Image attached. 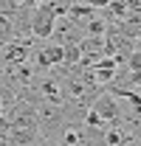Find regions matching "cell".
Wrapping results in <instances>:
<instances>
[{"label":"cell","instance_id":"cell-1","mask_svg":"<svg viewBox=\"0 0 141 146\" xmlns=\"http://www.w3.org/2000/svg\"><path fill=\"white\" fill-rule=\"evenodd\" d=\"M56 11H54V3L51 0H42L40 6H34L31 11V34L37 39H48V36L56 31Z\"/></svg>","mask_w":141,"mask_h":146},{"label":"cell","instance_id":"cell-2","mask_svg":"<svg viewBox=\"0 0 141 146\" xmlns=\"http://www.w3.org/2000/svg\"><path fill=\"white\" fill-rule=\"evenodd\" d=\"M90 112H96L102 124H105V121H107V124H116L119 118H124V107L119 104V98H116L110 90L93 96V101H90Z\"/></svg>","mask_w":141,"mask_h":146},{"label":"cell","instance_id":"cell-3","mask_svg":"<svg viewBox=\"0 0 141 146\" xmlns=\"http://www.w3.org/2000/svg\"><path fill=\"white\" fill-rule=\"evenodd\" d=\"M124 65H127V70H141V48H133L124 59Z\"/></svg>","mask_w":141,"mask_h":146},{"label":"cell","instance_id":"cell-4","mask_svg":"<svg viewBox=\"0 0 141 146\" xmlns=\"http://www.w3.org/2000/svg\"><path fill=\"white\" fill-rule=\"evenodd\" d=\"M127 84H130V87H136V90H141V70H130Z\"/></svg>","mask_w":141,"mask_h":146},{"label":"cell","instance_id":"cell-5","mask_svg":"<svg viewBox=\"0 0 141 146\" xmlns=\"http://www.w3.org/2000/svg\"><path fill=\"white\" fill-rule=\"evenodd\" d=\"M6 110H9V107H6V104H3V98H0V115H6Z\"/></svg>","mask_w":141,"mask_h":146},{"label":"cell","instance_id":"cell-6","mask_svg":"<svg viewBox=\"0 0 141 146\" xmlns=\"http://www.w3.org/2000/svg\"><path fill=\"white\" fill-rule=\"evenodd\" d=\"M37 146H48V141H42V143H37Z\"/></svg>","mask_w":141,"mask_h":146}]
</instances>
